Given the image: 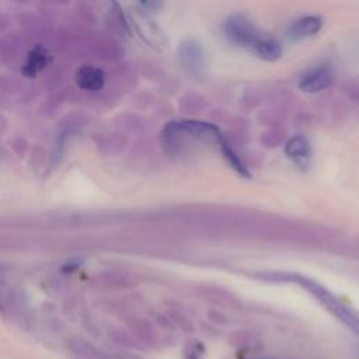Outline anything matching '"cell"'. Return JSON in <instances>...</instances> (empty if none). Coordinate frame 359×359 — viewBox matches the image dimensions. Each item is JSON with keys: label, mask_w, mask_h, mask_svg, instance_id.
I'll return each mask as SVG.
<instances>
[{"label": "cell", "mask_w": 359, "mask_h": 359, "mask_svg": "<svg viewBox=\"0 0 359 359\" xmlns=\"http://www.w3.org/2000/svg\"><path fill=\"white\" fill-rule=\"evenodd\" d=\"M223 32L231 45L251 52L264 35L247 17L240 14L231 15L226 20L223 24Z\"/></svg>", "instance_id": "1"}, {"label": "cell", "mask_w": 359, "mask_h": 359, "mask_svg": "<svg viewBox=\"0 0 359 359\" xmlns=\"http://www.w3.org/2000/svg\"><path fill=\"white\" fill-rule=\"evenodd\" d=\"M130 21L137 31L139 36L149 45L156 49H161L165 46L167 39L160 27L140 8L130 10Z\"/></svg>", "instance_id": "2"}, {"label": "cell", "mask_w": 359, "mask_h": 359, "mask_svg": "<svg viewBox=\"0 0 359 359\" xmlns=\"http://www.w3.org/2000/svg\"><path fill=\"white\" fill-rule=\"evenodd\" d=\"M178 60L181 66L194 76H201L205 72V53L202 46L195 41H184L180 43Z\"/></svg>", "instance_id": "3"}, {"label": "cell", "mask_w": 359, "mask_h": 359, "mask_svg": "<svg viewBox=\"0 0 359 359\" xmlns=\"http://www.w3.org/2000/svg\"><path fill=\"white\" fill-rule=\"evenodd\" d=\"M334 83V72L327 65H320L304 72L299 80V88L304 93H320Z\"/></svg>", "instance_id": "4"}, {"label": "cell", "mask_w": 359, "mask_h": 359, "mask_svg": "<svg viewBox=\"0 0 359 359\" xmlns=\"http://www.w3.org/2000/svg\"><path fill=\"white\" fill-rule=\"evenodd\" d=\"M323 27V18L316 14L303 15L293 20L287 27V36L292 41H302L314 36Z\"/></svg>", "instance_id": "5"}, {"label": "cell", "mask_w": 359, "mask_h": 359, "mask_svg": "<svg viewBox=\"0 0 359 359\" xmlns=\"http://www.w3.org/2000/svg\"><path fill=\"white\" fill-rule=\"evenodd\" d=\"M76 83L84 91H98L105 84V73L97 66L84 65L76 72Z\"/></svg>", "instance_id": "6"}, {"label": "cell", "mask_w": 359, "mask_h": 359, "mask_svg": "<svg viewBox=\"0 0 359 359\" xmlns=\"http://www.w3.org/2000/svg\"><path fill=\"white\" fill-rule=\"evenodd\" d=\"M310 143L309 140L302 136H293L287 140V143L285 144V154L299 167L306 168L309 165L310 161Z\"/></svg>", "instance_id": "7"}, {"label": "cell", "mask_w": 359, "mask_h": 359, "mask_svg": "<svg viewBox=\"0 0 359 359\" xmlns=\"http://www.w3.org/2000/svg\"><path fill=\"white\" fill-rule=\"evenodd\" d=\"M252 53L265 62H275L282 55V46L275 38L264 34L257 46L254 48Z\"/></svg>", "instance_id": "8"}, {"label": "cell", "mask_w": 359, "mask_h": 359, "mask_svg": "<svg viewBox=\"0 0 359 359\" xmlns=\"http://www.w3.org/2000/svg\"><path fill=\"white\" fill-rule=\"evenodd\" d=\"M49 62L46 50L41 46H35L29 53L22 66V74L27 77H35L39 70H42Z\"/></svg>", "instance_id": "9"}, {"label": "cell", "mask_w": 359, "mask_h": 359, "mask_svg": "<svg viewBox=\"0 0 359 359\" xmlns=\"http://www.w3.org/2000/svg\"><path fill=\"white\" fill-rule=\"evenodd\" d=\"M139 8L144 13H157L163 8L164 0H137Z\"/></svg>", "instance_id": "10"}]
</instances>
